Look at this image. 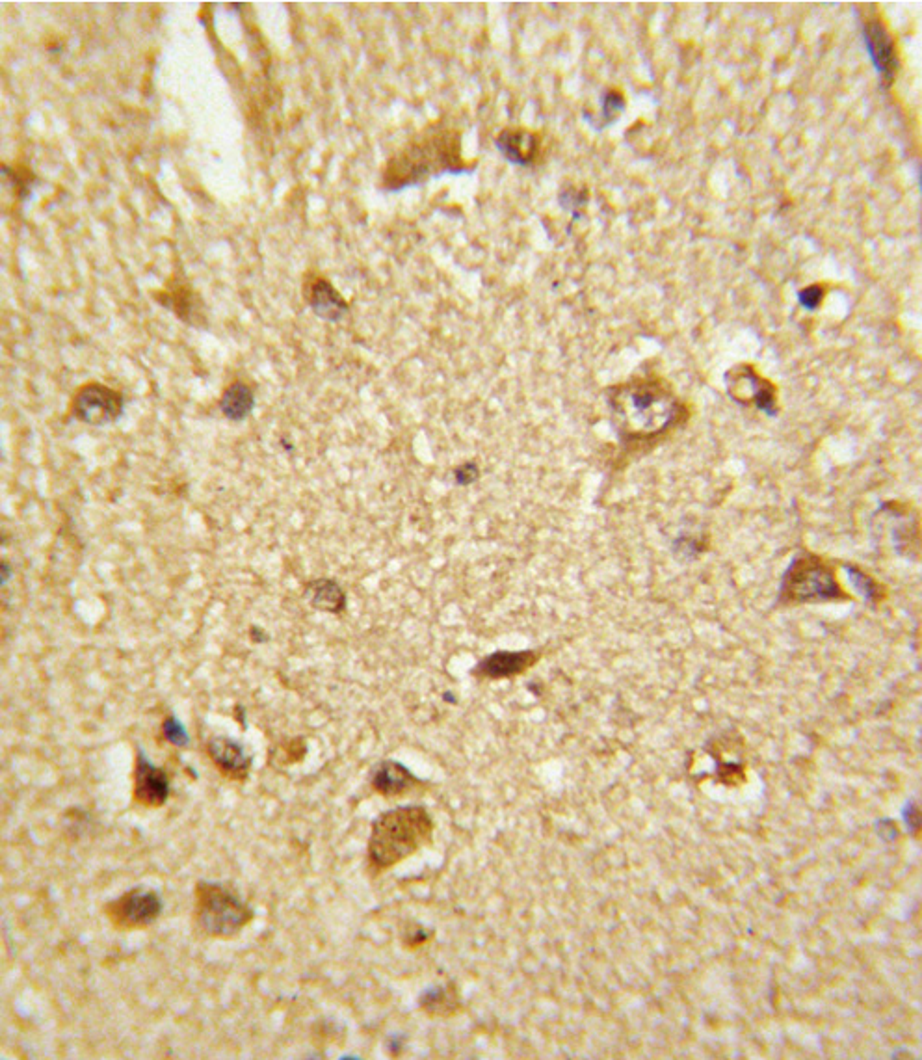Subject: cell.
<instances>
[{
    "instance_id": "obj_29",
    "label": "cell",
    "mask_w": 922,
    "mask_h": 1060,
    "mask_svg": "<svg viewBox=\"0 0 922 1060\" xmlns=\"http://www.w3.org/2000/svg\"><path fill=\"white\" fill-rule=\"evenodd\" d=\"M12 577H14V570H12L10 562H6V560H4V562L0 564V584H2V586H6V584L10 583V579H12Z\"/></svg>"
},
{
    "instance_id": "obj_15",
    "label": "cell",
    "mask_w": 922,
    "mask_h": 1060,
    "mask_svg": "<svg viewBox=\"0 0 922 1060\" xmlns=\"http://www.w3.org/2000/svg\"><path fill=\"white\" fill-rule=\"evenodd\" d=\"M497 149L508 162L530 166L538 157L540 138L527 129H506L497 138Z\"/></svg>"
},
{
    "instance_id": "obj_10",
    "label": "cell",
    "mask_w": 922,
    "mask_h": 1060,
    "mask_svg": "<svg viewBox=\"0 0 922 1060\" xmlns=\"http://www.w3.org/2000/svg\"><path fill=\"white\" fill-rule=\"evenodd\" d=\"M863 41L869 51L872 66L880 73V79L885 88H889L896 79L898 73V56H896L895 41L887 28L883 27L882 21L872 17L863 21Z\"/></svg>"
},
{
    "instance_id": "obj_16",
    "label": "cell",
    "mask_w": 922,
    "mask_h": 1060,
    "mask_svg": "<svg viewBox=\"0 0 922 1060\" xmlns=\"http://www.w3.org/2000/svg\"><path fill=\"white\" fill-rule=\"evenodd\" d=\"M422 1012L434 1020H450L461 1010V997L454 982L437 984L419 997Z\"/></svg>"
},
{
    "instance_id": "obj_23",
    "label": "cell",
    "mask_w": 922,
    "mask_h": 1060,
    "mask_svg": "<svg viewBox=\"0 0 922 1060\" xmlns=\"http://www.w3.org/2000/svg\"><path fill=\"white\" fill-rule=\"evenodd\" d=\"M824 296H826V292H824L822 285H809V287H805V289L798 292V302L807 311H815V309H818V305L822 304Z\"/></svg>"
},
{
    "instance_id": "obj_28",
    "label": "cell",
    "mask_w": 922,
    "mask_h": 1060,
    "mask_svg": "<svg viewBox=\"0 0 922 1060\" xmlns=\"http://www.w3.org/2000/svg\"><path fill=\"white\" fill-rule=\"evenodd\" d=\"M904 817H906V822H908V826L911 830H917V828H919V809L915 806V802H911L908 808H906V815H904Z\"/></svg>"
},
{
    "instance_id": "obj_9",
    "label": "cell",
    "mask_w": 922,
    "mask_h": 1060,
    "mask_svg": "<svg viewBox=\"0 0 922 1060\" xmlns=\"http://www.w3.org/2000/svg\"><path fill=\"white\" fill-rule=\"evenodd\" d=\"M132 798L136 804L149 809H159L170 798V778L168 772L153 765L142 750L136 754L134 763V789Z\"/></svg>"
},
{
    "instance_id": "obj_30",
    "label": "cell",
    "mask_w": 922,
    "mask_h": 1060,
    "mask_svg": "<svg viewBox=\"0 0 922 1060\" xmlns=\"http://www.w3.org/2000/svg\"><path fill=\"white\" fill-rule=\"evenodd\" d=\"M261 635H266V633H264L263 629H259V627H257V625H255V627H251L250 636H251V640H253V642H266V640H268V636H261Z\"/></svg>"
},
{
    "instance_id": "obj_6",
    "label": "cell",
    "mask_w": 922,
    "mask_h": 1060,
    "mask_svg": "<svg viewBox=\"0 0 922 1060\" xmlns=\"http://www.w3.org/2000/svg\"><path fill=\"white\" fill-rule=\"evenodd\" d=\"M106 919L116 930H142L151 927L162 914V899L153 889L134 888L118 899L106 902Z\"/></svg>"
},
{
    "instance_id": "obj_1",
    "label": "cell",
    "mask_w": 922,
    "mask_h": 1060,
    "mask_svg": "<svg viewBox=\"0 0 922 1060\" xmlns=\"http://www.w3.org/2000/svg\"><path fill=\"white\" fill-rule=\"evenodd\" d=\"M608 408L627 441H647L666 434L683 411L672 387L659 378H636L608 391Z\"/></svg>"
},
{
    "instance_id": "obj_7",
    "label": "cell",
    "mask_w": 922,
    "mask_h": 1060,
    "mask_svg": "<svg viewBox=\"0 0 922 1060\" xmlns=\"http://www.w3.org/2000/svg\"><path fill=\"white\" fill-rule=\"evenodd\" d=\"M125 410L123 395L103 384H86L73 397L71 411L80 423L90 426H108L116 423Z\"/></svg>"
},
{
    "instance_id": "obj_2",
    "label": "cell",
    "mask_w": 922,
    "mask_h": 1060,
    "mask_svg": "<svg viewBox=\"0 0 922 1060\" xmlns=\"http://www.w3.org/2000/svg\"><path fill=\"white\" fill-rule=\"evenodd\" d=\"M435 824L430 811L422 806H402L382 813L372 822L369 835V862L382 873L408 860L432 843Z\"/></svg>"
},
{
    "instance_id": "obj_19",
    "label": "cell",
    "mask_w": 922,
    "mask_h": 1060,
    "mask_svg": "<svg viewBox=\"0 0 922 1060\" xmlns=\"http://www.w3.org/2000/svg\"><path fill=\"white\" fill-rule=\"evenodd\" d=\"M255 408V395L250 385L235 382L229 385L220 398V410L233 423H242Z\"/></svg>"
},
{
    "instance_id": "obj_12",
    "label": "cell",
    "mask_w": 922,
    "mask_h": 1060,
    "mask_svg": "<svg viewBox=\"0 0 922 1060\" xmlns=\"http://www.w3.org/2000/svg\"><path fill=\"white\" fill-rule=\"evenodd\" d=\"M421 785V780L406 765L393 761V759H385L382 763H378L370 774V787L374 789V793L385 796V798H400V796L409 795L417 791Z\"/></svg>"
},
{
    "instance_id": "obj_20",
    "label": "cell",
    "mask_w": 922,
    "mask_h": 1060,
    "mask_svg": "<svg viewBox=\"0 0 922 1060\" xmlns=\"http://www.w3.org/2000/svg\"><path fill=\"white\" fill-rule=\"evenodd\" d=\"M844 570L848 573V579L854 584L857 592L861 596L865 597L870 603H880L883 599V588L880 584L876 583L870 575H867L865 571L859 570L856 566H844Z\"/></svg>"
},
{
    "instance_id": "obj_11",
    "label": "cell",
    "mask_w": 922,
    "mask_h": 1060,
    "mask_svg": "<svg viewBox=\"0 0 922 1060\" xmlns=\"http://www.w3.org/2000/svg\"><path fill=\"white\" fill-rule=\"evenodd\" d=\"M207 754L216 770L231 782L244 783L251 770V759L242 744L227 737H212L207 744Z\"/></svg>"
},
{
    "instance_id": "obj_17",
    "label": "cell",
    "mask_w": 922,
    "mask_h": 1060,
    "mask_svg": "<svg viewBox=\"0 0 922 1060\" xmlns=\"http://www.w3.org/2000/svg\"><path fill=\"white\" fill-rule=\"evenodd\" d=\"M305 599L309 601L313 609L330 612V614L343 612L346 609V601H348L343 586L326 577L305 584Z\"/></svg>"
},
{
    "instance_id": "obj_24",
    "label": "cell",
    "mask_w": 922,
    "mask_h": 1060,
    "mask_svg": "<svg viewBox=\"0 0 922 1060\" xmlns=\"http://www.w3.org/2000/svg\"><path fill=\"white\" fill-rule=\"evenodd\" d=\"M305 752H307V746H305L303 739H294V741H290L289 744L283 748L281 765L287 767V765L302 761L303 757H305Z\"/></svg>"
},
{
    "instance_id": "obj_5",
    "label": "cell",
    "mask_w": 922,
    "mask_h": 1060,
    "mask_svg": "<svg viewBox=\"0 0 922 1060\" xmlns=\"http://www.w3.org/2000/svg\"><path fill=\"white\" fill-rule=\"evenodd\" d=\"M848 599L837 581L835 570L828 560L802 553L794 558L785 571L779 601L785 605H805Z\"/></svg>"
},
{
    "instance_id": "obj_4",
    "label": "cell",
    "mask_w": 922,
    "mask_h": 1060,
    "mask_svg": "<svg viewBox=\"0 0 922 1060\" xmlns=\"http://www.w3.org/2000/svg\"><path fill=\"white\" fill-rule=\"evenodd\" d=\"M194 921L199 932L216 940H233L253 921V910L237 891L220 882L201 880L194 891Z\"/></svg>"
},
{
    "instance_id": "obj_13",
    "label": "cell",
    "mask_w": 922,
    "mask_h": 1060,
    "mask_svg": "<svg viewBox=\"0 0 922 1060\" xmlns=\"http://www.w3.org/2000/svg\"><path fill=\"white\" fill-rule=\"evenodd\" d=\"M540 653L536 651H495L482 659L473 668V676L478 679H508L527 672L538 663Z\"/></svg>"
},
{
    "instance_id": "obj_26",
    "label": "cell",
    "mask_w": 922,
    "mask_h": 1060,
    "mask_svg": "<svg viewBox=\"0 0 922 1060\" xmlns=\"http://www.w3.org/2000/svg\"><path fill=\"white\" fill-rule=\"evenodd\" d=\"M4 173H6V175H8L10 179H12V183H14L15 194H17L19 198H25V196H27L28 194V188H30V183H32V179H34V175H32V172H27V175L23 177V175L19 173V170H14V172H10V168H8V166H4Z\"/></svg>"
},
{
    "instance_id": "obj_22",
    "label": "cell",
    "mask_w": 922,
    "mask_h": 1060,
    "mask_svg": "<svg viewBox=\"0 0 922 1060\" xmlns=\"http://www.w3.org/2000/svg\"><path fill=\"white\" fill-rule=\"evenodd\" d=\"M162 735H164L166 741L172 742L175 746H186L188 744V731L175 716H168L162 722Z\"/></svg>"
},
{
    "instance_id": "obj_21",
    "label": "cell",
    "mask_w": 922,
    "mask_h": 1060,
    "mask_svg": "<svg viewBox=\"0 0 922 1060\" xmlns=\"http://www.w3.org/2000/svg\"><path fill=\"white\" fill-rule=\"evenodd\" d=\"M434 938V930L422 927L421 923H409L402 932V943L406 949H419Z\"/></svg>"
},
{
    "instance_id": "obj_3",
    "label": "cell",
    "mask_w": 922,
    "mask_h": 1060,
    "mask_svg": "<svg viewBox=\"0 0 922 1060\" xmlns=\"http://www.w3.org/2000/svg\"><path fill=\"white\" fill-rule=\"evenodd\" d=\"M461 168L460 144L454 134L424 136L400 151L385 168V186L391 190L419 185L430 175L458 172Z\"/></svg>"
},
{
    "instance_id": "obj_27",
    "label": "cell",
    "mask_w": 922,
    "mask_h": 1060,
    "mask_svg": "<svg viewBox=\"0 0 922 1060\" xmlns=\"http://www.w3.org/2000/svg\"><path fill=\"white\" fill-rule=\"evenodd\" d=\"M625 108V99L623 95L618 92H608L603 99V116L606 120H610V116H618V112H621Z\"/></svg>"
},
{
    "instance_id": "obj_8",
    "label": "cell",
    "mask_w": 922,
    "mask_h": 1060,
    "mask_svg": "<svg viewBox=\"0 0 922 1060\" xmlns=\"http://www.w3.org/2000/svg\"><path fill=\"white\" fill-rule=\"evenodd\" d=\"M727 391L733 400L746 406L753 404L766 415H774L778 411L776 387L761 378L750 365H738L733 371L727 372Z\"/></svg>"
},
{
    "instance_id": "obj_14",
    "label": "cell",
    "mask_w": 922,
    "mask_h": 1060,
    "mask_svg": "<svg viewBox=\"0 0 922 1060\" xmlns=\"http://www.w3.org/2000/svg\"><path fill=\"white\" fill-rule=\"evenodd\" d=\"M305 300L318 317L328 322H339L348 313V304L343 296L333 289L330 281L318 276H309L303 285Z\"/></svg>"
},
{
    "instance_id": "obj_25",
    "label": "cell",
    "mask_w": 922,
    "mask_h": 1060,
    "mask_svg": "<svg viewBox=\"0 0 922 1060\" xmlns=\"http://www.w3.org/2000/svg\"><path fill=\"white\" fill-rule=\"evenodd\" d=\"M480 477V469L475 462H467L454 469V482L458 486H471Z\"/></svg>"
},
{
    "instance_id": "obj_18",
    "label": "cell",
    "mask_w": 922,
    "mask_h": 1060,
    "mask_svg": "<svg viewBox=\"0 0 922 1060\" xmlns=\"http://www.w3.org/2000/svg\"><path fill=\"white\" fill-rule=\"evenodd\" d=\"M162 304L170 305L173 313L190 326H198L199 320H203V315H201L203 307H198L201 302L186 283H179V281L172 283L164 294Z\"/></svg>"
}]
</instances>
